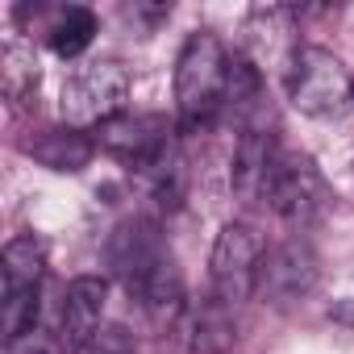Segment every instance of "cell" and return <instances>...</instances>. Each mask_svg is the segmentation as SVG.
I'll list each match as a JSON object with an SVG mask.
<instances>
[{
  "label": "cell",
  "instance_id": "15",
  "mask_svg": "<svg viewBox=\"0 0 354 354\" xmlns=\"http://www.w3.org/2000/svg\"><path fill=\"white\" fill-rule=\"evenodd\" d=\"M38 80H42V71H38L34 46L21 38H9L5 50H0V92H5V100L13 109H26L38 96Z\"/></svg>",
  "mask_w": 354,
  "mask_h": 354
},
{
  "label": "cell",
  "instance_id": "5",
  "mask_svg": "<svg viewBox=\"0 0 354 354\" xmlns=\"http://www.w3.org/2000/svg\"><path fill=\"white\" fill-rule=\"evenodd\" d=\"M267 205L292 234H304L317 221H325V213L333 209V192L308 154L283 150L275 162V175H271V188H267Z\"/></svg>",
  "mask_w": 354,
  "mask_h": 354
},
{
  "label": "cell",
  "instance_id": "7",
  "mask_svg": "<svg viewBox=\"0 0 354 354\" xmlns=\"http://www.w3.org/2000/svg\"><path fill=\"white\" fill-rule=\"evenodd\" d=\"M267 259V242L250 221H225L217 242H213V259H209V279H213V296L225 304H242L254 296L259 288V267Z\"/></svg>",
  "mask_w": 354,
  "mask_h": 354
},
{
  "label": "cell",
  "instance_id": "1",
  "mask_svg": "<svg viewBox=\"0 0 354 354\" xmlns=\"http://www.w3.org/2000/svg\"><path fill=\"white\" fill-rule=\"evenodd\" d=\"M104 259H109V271L117 275V283L142 304V313L154 325H171L184 317V308H188L184 275H180V263H175L154 217H125L109 234Z\"/></svg>",
  "mask_w": 354,
  "mask_h": 354
},
{
  "label": "cell",
  "instance_id": "6",
  "mask_svg": "<svg viewBox=\"0 0 354 354\" xmlns=\"http://www.w3.org/2000/svg\"><path fill=\"white\" fill-rule=\"evenodd\" d=\"M125 96H129V71L117 59H96V63H84L80 71L67 75L59 109H63L67 125H75V129L96 125L100 129L104 121L125 113Z\"/></svg>",
  "mask_w": 354,
  "mask_h": 354
},
{
  "label": "cell",
  "instance_id": "12",
  "mask_svg": "<svg viewBox=\"0 0 354 354\" xmlns=\"http://www.w3.org/2000/svg\"><path fill=\"white\" fill-rule=\"evenodd\" d=\"M180 337L188 354H230L238 346V317L234 304L217 300L213 292L201 300H188L180 317Z\"/></svg>",
  "mask_w": 354,
  "mask_h": 354
},
{
  "label": "cell",
  "instance_id": "16",
  "mask_svg": "<svg viewBox=\"0 0 354 354\" xmlns=\"http://www.w3.org/2000/svg\"><path fill=\"white\" fill-rule=\"evenodd\" d=\"M263 71L254 67V59L246 55H234L230 59V88H225V109L242 121V129L250 121H259V109H263Z\"/></svg>",
  "mask_w": 354,
  "mask_h": 354
},
{
  "label": "cell",
  "instance_id": "2",
  "mask_svg": "<svg viewBox=\"0 0 354 354\" xmlns=\"http://www.w3.org/2000/svg\"><path fill=\"white\" fill-rule=\"evenodd\" d=\"M230 50L213 30L188 34L175 59V113H180L184 133H205L221 109H225V88H230Z\"/></svg>",
  "mask_w": 354,
  "mask_h": 354
},
{
  "label": "cell",
  "instance_id": "3",
  "mask_svg": "<svg viewBox=\"0 0 354 354\" xmlns=\"http://www.w3.org/2000/svg\"><path fill=\"white\" fill-rule=\"evenodd\" d=\"M350 71L325 46H292L283 59V92L296 113L304 117H337L354 104Z\"/></svg>",
  "mask_w": 354,
  "mask_h": 354
},
{
  "label": "cell",
  "instance_id": "21",
  "mask_svg": "<svg viewBox=\"0 0 354 354\" xmlns=\"http://www.w3.org/2000/svg\"><path fill=\"white\" fill-rule=\"evenodd\" d=\"M350 92H354V80H350Z\"/></svg>",
  "mask_w": 354,
  "mask_h": 354
},
{
  "label": "cell",
  "instance_id": "10",
  "mask_svg": "<svg viewBox=\"0 0 354 354\" xmlns=\"http://www.w3.org/2000/svg\"><path fill=\"white\" fill-rule=\"evenodd\" d=\"M279 142L263 121H250L238 138L234 150V167H230V188L234 196L250 209V205H267V188H271V175L279 162Z\"/></svg>",
  "mask_w": 354,
  "mask_h": 354
},
{
  "label": "cell",
  "instance_id": "17",
  "mask_svg": "<svg viewBox=\"0 0 354 354\" xmlns=\"http://www.w3.org/2000/svg\"><path fill=\"white\" fill-rule=\"evenodd\" d=\"M96 30H100V26H96V13L84 9V5H71V9H63L59 21L50 26V50H55L59 59H75V55H84V50L92 46Z\"/></svg>",
  "mask_w": 354,
  "mask_h": 354
},
{
  "label": "cell",
  "instance_id": "20",
  "mask_svg": "<svg viewBox=\"0 0 354 354\" xmlns=\"http://www.w3.org/2000/svg\"><path fill=\"white\" fill-rule=\"evenodd\" d=\"M333 317H337V321H346V325H354V300H342V304L333 308Z\"/></svg>",
  "mask_w": 354,
  "mask_h": 354
},
{
  "label": "cell",
  "instance_id": "13",
  "mask_svg": "<svg viewBox=\"0 0 354 354\" xmlns=\"http://www.w3.org/2000/svg\"><path fill=\"white\" fill-rule=\"evenodd\" d=\"M26 154H30L34 162H42L46 171L75 175V171H84V167L92 162L96 142H92L84 129L63 125V129H42V133H34V138L26 142Z\"/></svg>",
  "mask_w": 354,
  "mask_h": 354
},
{
  "label": "cell",
  "instance_id": "9",
  "mask_svg": "<svg viewBox=\"0 0 354 354\" xmlns=\"http://www.w3.org/2000/svg\"><path fill=\"white\" fill-rule=\"evenodd\" d=\"M96 133H100L96 146L104 154L129 162L133 171L146 167L150 158H158L171 142H180V138H175V129H171V121L158 117V113H121V117L104 121Z\"/></svg>",
  "mask_w": 354,
  "mask_h": 354
},
{
  "label": "cell",
  "instance_id": "11",
  "mask_svg": "<svg viewBox=\"0 0 354 354\" xmlns=\"http://www.w3.org/2000/svg\"><path fill=\"white\" fill-rule=\"evenodd\" d=\"M104 304H109V279L100 275H80L67 283L63 300H59V342L67 346V354H80L100 329H104Z\"/></svg>",
  "mask_w": 354,
  "mask_h": 354
},
{
  "label": "cell",
  "instance_id": "4",
  "mask_svg": "<svg viewBox=\"0 0 354 354\" xmlns=\"http://www.w3.org/2000/svg\"><path fill=\"white\" fill-rule=\"evenodd\" d=\"M0 275H5V296H0V329H5V342H17L30 329H38L46 246L34 234L13 238L5 246V254H0Z\"/></svg>",
  "mask_w": 354,
  "mask_h": 354
},
{
  "label": "cell",
  "instance_id": "18",
  "mask_svg": "<svg viewBox=\"0 0 354 354\" xmlns=\"http://www.w3.org/2000/svg\"><path fill=\"white\" fill-rule=\"evenodd\" d=\"M5 354H67V346L59 342V333H46L42 325L30 329L17 342H5Z\"/></svg>",
  "mask_w": 354,
  "mask_h": 354
},
{
  "label": "cell",
  "instance_id": "19",
  "mask_svg": "<svg viewBox=\"0 0 354 354\" xmlns=\"http://www.w3.org/2000/svg\"><path fill=\"white\" fill-rule=\"evenodd\" d=\"M80 354H133V337L121 325H104Z\"/></svg>",
  "mask_w": 354,
  "mask_h": 354
},
{
  "label": "cell",
  "instance_id": "14",
  "mask_svg": "<svg viewBox=\"0 0 354 354\" xmlns=\"http://www.w3.org/2000/svg\"><path fill=\"white\" fill-rule=\"evenodd\" d=\"M138 180H142V188L150 192V201L158 209H180L184 196H188V162H184L180 142H171L158 158L138 167Z\"/></svg>",
  "mask_w": 354,
  "mask_h": 354
},
{
  "label": "cell",
  "instance_id": "8",
  "mask_svg": "<svg viewBox=\"0 0 354 354\" xmlns=\"http://www.w3.org/2000/svg\"><path fill=\"white\" fill-rule=\"evenodd\" d=\"M317 279H321L317 250H313L300 234H292L288 242H279V246L267 250V259H263V267H259V288H254V296H259L263 304L288 308V304L304 300V296L317 288Z\"/></svg>",
  "mask_w": 354,
  "mask_h": 354
}]
</instances>
